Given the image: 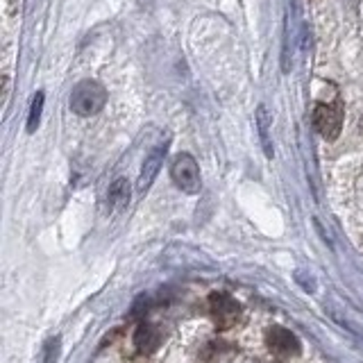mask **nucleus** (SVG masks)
<instances>
[{
    "label": "nucleus",
    "mask_w": 363,
    "mask_h": 363,
    "mask_svg": "<svg viewBox=\"0 0 363 363\" xmlns=\"http://www.w3.org/2000/svg\"><path fill=\"white\" fill-rule=\"evenodd\" d=\"M266 345L277 359H291L300 354V340L284 327H270L266 332Z\"/></svg>",
    "instance_id": "obj_5"
},
{
    "label": "nucleus",
    "mask_w": 363,
    "mask_h": 363,
    "mask_svg": "<svg viewBox=\"0 0 363 363\" xmlns=\"http://www.w3.org/2000/svg\"><path fill=\"white\" fill-rule=\"evenodd\" d=\"M166 150H168V139L162 141V143H157L150 155L145 157V162L141 166V173H139V182H136V189H139L141 193H145L147 189L152 186V182L159 173V168H162L164 164V157H166Z\"/></svg>",
    "instance_id": "obj_6"
},
{
    "label": "nucleus",
    "mask_w": 363,
    "mask_h": 363,
    "mask_svg": "<svg viewBox=\"0 0 363 363\" xmlns=\"http://www.w3.org/2000/svg\"><path fill=\"white\" fill-rule=\"evenodd\" d=\"M57 357H60V338H52L48 340V345H45L41 363H57Z\"/></svg>",
    "instance_id": "obj_11"
},
{
    "label": "nucleus",
    "mask_w": 363,
    "mask_h": 363,
    "mask_svg": "<svg viewBox=\"0 0 363 363\" xmlns=\"http://www.w3.org/2000/svg\"><path fill=\"white\" fill-rule=\"evenodd\" d=\"M43 94L39 91L37 96H34V100H32V107H30V116H28V132L32 134V132H37V128H39V121H41V111H43Z\"/></svg>",
    "instance_id": "obj_10"
},
{
    "label": "nucleus",
    "mask_w": 363,
    "mask_h": 363,
    "mask_svg": "<svg viewBox=\"0 0 363 363\" xmlns=\"http://www.w3.org/2000/svg\"><path fill=\"white\" fill-rule=\"evenodd\" d=\"M361 125H363V123H361Z\"/></svg>",
    "instance_id": "obj_12"
},
{
    "label": "nucleus",
    "mask_w": 363,
    "mask_h": 363,
    "mask_svg": "<svg viewBox=\"0 0 363 363\" xmlns=\"http://www.w3.org/2000/svg\"><path fill=\"white\" fill-rule=\"evenodd\" d=\"M209 306H211V315L216 325L220 329H232L238 323L243 320V309L234 298H230L227 293H211L209 298Z\"/></svg>",
    "instance_id": "obj_4"
},
{
    "label": "nucleus",
    "mask_w": 363,
    "mask_h": 363,
    "mask_svg": "<svg viewBox=\"0 0 363 363\" xmlns=\"http://www.w3.org/2000/svg\"><path fill=\"white\" fill-rule=\"evenodd\" d=\"M162 340H164V332L152 323H141L134 332V345L143 354H152L162 345Z\"/></svg>",
    "instance_id": "obj_7"
},
{
    "label": "nucleus",
    "mask_w": 363,
    "mask_h": 363,
    "mask_svg": "<svg viewBox=\"0 0 363 363\" xmlns=\"http://www.w3.org/2000/svg\"><path fill=\"white\" fill-rule=\"evenodd\" d=\"M130 198H132V184L125 177H118L113 184L109 186V193H107V200L113 209H123L130 204Z\"/></svg>",
    "instance_id": "obj_8"
},
{
    "label": "nucleus",
    "mask_w": 363,
    "mask_h": 363,
    "mask_svg": "<svg viewBox=\"0 0 363 363\" xmlns=\"http://www.w3.org/2000/svg\"><path fill=\"white\" fill-rule=\"evenodd\" d=\"M170 177H173V182L182 191L191 193V196H196V193H200V189H202L198 162L189 152H179L173 159V164H170Z\"/></svg>",
    "instance_id": "obj_2"
},
{
    "label": "nucleus",
    "mask_w": 363,
    "mask_h": 363,
    "mask_svg": "<svg viewBox=\"0 0 363 363\" xmlns=\"http://www.w3.org/2000/svg\"><path fill=\"white\" fill-rule=\"evenodd\" d=\"M313 128L327 141H336L340 130H343V109L338 102H318L313 109Z\"/></svg>",
    "instance_id": "obj_3"
},
{
    "label": "nucleus",
    "mask_w": 363,
    "mask_h": 363,
    "mask_svg": "<svg viewBox=\"0 0 363 363\" xmlns=\"http://www.w3.org/2000/svg\"><path fill=\"white\" fill-rule=\"evenodd\" d=\"M257 130H259V139H261V145H264V152L266 157L270 159L272 157V141H270V113L264 105H259L257 109Z\"/></svg>",
    "instance_id": "obj_9"
},
{
    "label": "nucleus",
    "mask_w": 363,
    "mask_h": 363,
    "mask_svg": "<svg viewBox=\"0 0 363 363\" xmlns=\"http://www.w3.org/2000/svg\"><path fill=\"white\" fill-rule=\"evenodd\" d=\"M107 105V91L96 79H82L71 91V109L77 116H96Z\"/></svg>",
    "instance_id": "obj_1"
}]
</instances>
